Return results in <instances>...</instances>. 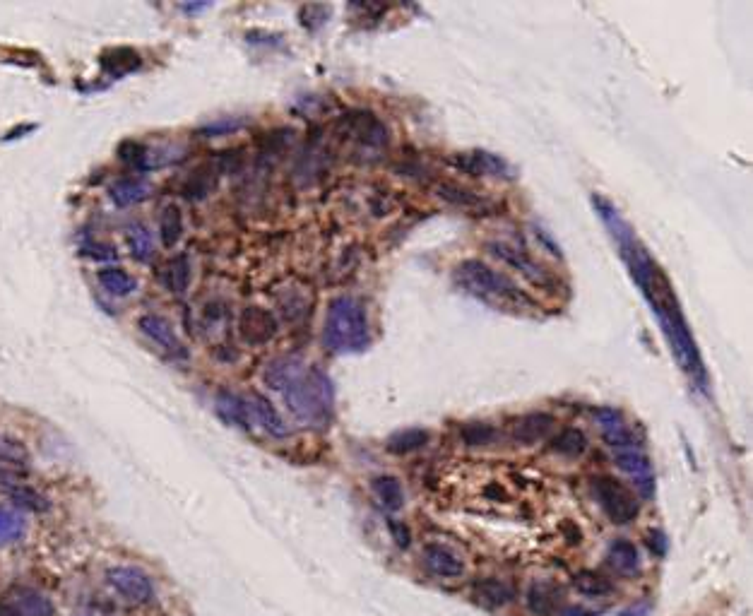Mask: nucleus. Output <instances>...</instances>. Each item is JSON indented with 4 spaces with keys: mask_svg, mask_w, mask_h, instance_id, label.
Wrapping results in <instances>:
<instances>
[{
    "mask_svg": "<svg viewBox=\"0 0 753 616\" xmlns=\"http://www.w3.org/2000/svg\"><path fill=\"white\" fill-rule=\"evenodd\" d=\"M595 210L600 212L602 222L607 224L614 241L619 244L621 258H624L628 270H631L633 282L638 284L640 292H643L648 304L652 306V311H655V316L660 318L664 335H667L669 345H672L674 357H677V361L684 366V371L689 373V376H696L705 381V371L701 359H698L696 342H693V337L689 333V325L684 321V313H681V306L677 296H674V289L672 284H669L667 275H664L660 265L648 256V251H645L643 244L636 239V234H633V229L628 227V222H624V217L619 215V210H616L612 203H607L604 198H595Z\"/></svg>",
    "mask_w": 753,
    "mask_h": 616,
    "instance_id": "nucleus-1",
    "label": "nucleus"
},
{
    "mask_svg": "<svg viewBox=\"0 0 753 616\" xmlns=\"http://www.w3.org/2000/svg\"><path fill=\"white\" fill-rule=\"evenodd\" d=\"M265 381L282 395L284 405L301 424L325 426L332 419L335 390L318 366H308L299 357H280L270 361Z\"/></svg>",
    "mask_w": 753,
    "mask_h": 616,
    "instance_id": "nucleus-2",
    "label": "nucleus"
},
{
    "mask_svg": "<svg viewBox=\"0 0 753 616\" xmlns=\"http://www.w3.org/2000/svg\"><path fill=\"white\" fill-rule=\"evenodd\" d=\"M455 282L474 299L498 308V311H537L535 299H530L511 277L501 275L482 260H462L455 268Z\"/></svg>",
    "mask_w": 753,
    "mask_h": 616,
    "instance_id": "nucleus-3",
    "label": "nucleus"
},
{
    "mask_svg": "<svg viewBox=\"0 0 753 616\" xmlns=\"http://www.w3.org/2000/svg\"><path fill=\"white\" fill-rule=\"evenodd\" d=\"M323 342L335 354L364 352L371 342L369 316L361 301L354 296H337L330 301L325 316Z\"/></svg>",
    "mask_w": 753,
    "mask_h": 616,
    "instance_id": "nucleus-4",
    "label": "nucleus"
},
{
    "mask_svg": "<svg viewBox=\"0 0 753 616\" xmlns=\"http://www.w3.org/2000/svg\"><path fill=\"white\" fill-rule=\"evenodd\" d=\"M592 494L614 525H628L638 518V499L631 489L614 477H597L592 482Z\"/></svg>",
    "mask_w": 753,
    "mask_h": 616,
    "instance_id": "nucleus-5",
    "label": "nucleus"
},
{
    "mask_svg": "<svg viewBox=\"0 0 753 616\" xmlns=\"http://www.w3.org/2000/svg\"><path fill=\"white\" fill-rule=\"evenodd\" d=\"M614 458L619 462L621 470L633 479V484H636L640 494H643L645 499H650V496L655 494V472H652L650 458L643 453V448L638 446L636 438L626 441L624 446L614 448Z\"/></svg>",
    "mask_w": 753,
    "mask_h": 616,
    "instance_id": "nucleus-6",
    "label": "nucleus"
},
{
    "mask_svg": "<svg viewBox=\"0 0 753 616\" xmlns=\"http://www.w3.org/2000/svg\"><path fill=\"white\" fill-rule=\"evenodd\" d=\"M106 583L116 590V595H121L123 600L133 604H145L154 597V585L147 578V573H142L140 568L133 566H116L109 568L106 573Z\"/></svg>",
    "mask_w": 753,
    "mask_h": 616,
    "instance_id": "nucleus-7",
    "label": "nucleus"
},
{
    "mask_svg": "<svg viewBox=\"0 0 753 616\" xmlns=\"http://www.w3.org/2000/svg\"><path fill=\"white\" fill-rule=\"evenodd\" d=\"M239 335L246 345L260 347L277 335V318L268 308L248 306L239 316Z\"/></svg>",
    "mask_w": 753,
    "mask_h": 616,
    "instance_id": "nucleus-8",
    "label": "nucleus"
},
{
    "mask_svg": "<svg viewBox=\"0 0 753 616\" xmlns=\"http://www.w3.org/2000/svg\"><path fill=\"white\" fill-rule=\"evenodd\" d=\"M138 328L147 340H152L169 357L186 359V347H183L179 335H176L174 325L166 321V318L157 316V313H147V316H142L138 321Z\"/></svg>",
    "mask_w": 753,
    "mask_h": 616,
    "instance_id": "nucleus-9",
    "label": "nucleus"
},
{
    "mask_svg": "<svg viewBox=\"0 0 753 616\" xmlns=\"http://www.w3.org/2000/svg\"><path fill=\"white\" fill-rule=\"evenodd\" d=\"M0 616H53V604L37 590L20 588L0 597Z\"/></svg>",
    "mask_w": 753,
    "mask_h": 616,
    "instance_id": "nucleus-10",
    "label": "nucleus"
},
{
    "mask_svg": "<svg viewBox=\"0 0 753 616\" xmlns=\"http://www.w3.org/2000/svg\"><path fill=\"white\" fill-rule=\"evenodd\" d=\"M489 251L494 253L498 260H503V263H508L511 268L523 272L527 280H530L532 284H537V287H549L551 284V277L547 275V270L539 268L535 260L527 256L525 251H518V248L511 244H501V241L489 244Z\"/></svg>",
    "mask_w": 753,
    "mask_h": 616,
    "instance_id": "nucleus-11",
    "label": "nucleus"
},
{
    "mask_svg": "<svg viewBox=\"0 0 753 616\" xmlns=\"http://www.w3.org/2000/svg\"><path fill=\"white\" fill-rule=\"evenodd\" d=\"M450 164L460 171L472 176H511V167L503 162L501 157L489 152H467V154H453Z\"/></svg>",
    "mask_w": 753,
    "mask_h": 616,
    "instance_id": "nucleus-12",
    "label": "nucleus"
},
{
    "mask_svg": "<svg viewBox=\"0 0 753 616\" xmlns=\"http://www.w3.org/2000/svg\"><path fill=\"white\" fill-rule=\"evenodd\" d=\"M345 126L349 138L361 142V145L366 147H383L385 142H388V130H385V126L376 116L366 114V111L347 116Z\"/></svg>",
    "mask_w": 753,
    "mask_h": 616,
    "instance_id": "nucleus-13",
    "label": "nucleus"
},
{
    "mask_svg": "<svg viewBox=\"0 0 753 616\" xmlns=\"http://www.w3.org/2000/svg\"><path fill=\"white\" fill-rule=\"evenodd\" d=\"M556 426V419L547 412H532L520 417L513 426V438L520 446H535V443L544 441L551 434V429Z\"/></svg>",
    "mask_w": 753,
    "mask_h": 616,
    "instance_id": "nucleus-14",
    "label": "nucleus"
},
{
    "mask_svg": "<svg viewBox=\"0 0 753 616\" xmlns=\"http://www.w3.org/2000/svg\"><path fill=\"white\" fill-rule=\"evenodd\" d=\"M474 600H477L486 609H498L506 607L515 600V588L508 580L498 578H486L474 583Z\"/></svg>",
    "mask_w": 753,
    "mask_h": 616,
    "instance_id": "nucleus-15",
    "label": "nucleus"
},
{
    "mask_svg": "<svg viewBox=\"0 0 753 616\" xmlns=\"http://www.w3.org/2000/svg\"><path fill=\"white\" fill-rule=\"evenodd\" d=\"M424 566L438 578H460L462 571H465L460 556H455L441 544H429L424 549Z\"/></svg>",
    "mask_w": 753,
    "mask_h": 616,
    "instance_id": "nucleus-16",
    "label": "nucleus"
},
{
    "mask_svg": "<svg viewBox=\"0 0 753 616\" xmlns=\"http://www.w3.org/2000/svg\"><path fill=\"white\" fill-rule=\"evenodd\" d=\"M248 410H251V426H260V429L277 438L287 436V426H284L282 417L263 395H251L248 398Z\"/></svg>",
    "mask_w": 753,
    "mask_h": 616,
    "instance_id": "nucleus-17",
    "label": "nucleus"
},
{
    "mask_svg": "<svg viewBox=\"0 0 753 616\" xmlns=\"http://www.w3.org/2000/svg\"><path fill=\"white\" fill-rule=\"evenodd\" d=\"M152 191L150 181L138 179V176H130V179H118L109 186V198L114 200L118 207H130L135 203H142Z\"/></svg>",
    "mask_w": 753,
    "mask_h": 616,
    "instance_id": "nucleus-18",
    "label": "nucleus"
},
{
    "mask_svg": "<svg viewBox=\"0 0 753 616\" xmlns=\"http://www.w3.org/2000/svg\"><path fill=\"white\" fill-rule=\"evenodd\" d=\"M607 561L619 576H636L640 568V554L636 544L626 542V539H616V542H612V547H609L607 552Z\"/></svg>",
    "mask_w": 753,
    "mask_h": 616,
    "instance_id": "nucleus-19",
    "label": "nucleus"
},
{
    "mask_svg": "<svg viewBox=\"0 0 753 616\" xmlns=\"http://www.w3.org/2000/svg\"><path fill=\"white\" fill-rule=\"evenodd\" d=\"M217 412L224 422L241 426V429H253L251 426V410H248V398L234 393H219L217 398Z\"/></svg>",
    "mask_w": 753,
    "mask_h": 616,
    "instance_id": "nucleus-20",
    "label": "nucleus"
},
{
    "mask_svg": "<svg viewBox=\"0 0 753 616\" xmlns=\"http://www.w3.org/2000/svg\"><path fill=\"white\" fill-rule=\"evenodd\" d=\"M561 592L551 583H535L527 590V607L537 616H551L559 609Z\"/></svg>",
    "mask_w": 753,
    "mask_h": 616,
    "instance_id": "nucleus-21",
    "label": "nucleus"
},
{
    "mask_svg": "<svg viewBox=\"0 0 753 616\" xmlns=\"http://www.w3.org/2000/svg\"><path fill=\"white\" fill-rule=\"evenodd\" d=\"M371 487H373V494H376V499L381 501V506L385 508V511H400L402 503H405V491H402L400 479L383 475V477L373 479Z\"/></svg>",
    "mask_w": 753,
    "mask_h": 616,
    "instance_id": "nucleus-22",
    "label": "nucleus"
},
{
    "mask_svg": "<svg viewBox=\"0 0 753 616\" xmlns=\"http://www.w3.org/2000/svg\"><path fill=\"white\" fill-rule=\"evenodd\" d=\"M25 532H27L25 515H22L20 511H15V508L0 506V547L17 542V539L25 537Z\"/></svg>",
    "mask_w": 753,
    "mask_h": 616,
    "instance_id": "nucleus-23",
    "label": "nucleus"
},
{
    "mask_svg": "<svg viewBox=\"0 0 753 616\" xmlns=\"http://www.w3.org/2000/svg\"><path fill=\"white\" fill-rule=\"evenodd\" d=\"M164 284L174 294H186L191 287V263L188 256H176L164 268Z\"/></svg>",
    "mask_w": 753,
    "mask_h": 616,
    "instance_id": "nucleus-24",
    "label": "nucleus"
},
{
    "mask_svg": "<svg viewBox=\"0 0 753 616\" xmlns=\"http://www.w3.org/2000/svg\"><path fill=\"white\" fill-rule=\"evenodd\" d=\"M183 234V217L179 205H166L159 217V239L166 248H174L179 244Z\"/></svg>",
    "mask_w": 753,
    "mask_h": 616,
    "instance_id": "nucleus-25",
    "label": "nucleus"
},
{
    "mask_svg": "<svg viewBox=\"0 0 753 616\" xmlns=\"http://www.w3.org/2000/svg\"><path fill=\"white\" fill-rule=\"evenodd\" d=\"M426 443H429V431L426 429H402L388 438V450L390 453L405 455L424 448Z\"/></svg>",
    "mask_w": 753,
    "mask_h": 616,
    "instance_id": "nucleus-26",
    "label": "nucleus"
},
{
    "mask_svg": "<svg viewBox=\"0 0 753 616\" xmlns=\"http://www.w3.org/2000/svg\"><path fill=\"white\" fill-rule=\"evenodd\" d=\"M99 284H102L111 296H128L135 292V287H138L135 277L128 275V272L121 268H104L102 272H99Z\"/></svg>",
    "mask_w": 753,
    "mask_h": 616,
    "instance_id": "nucleus-27",
    "label": "nucleus"
},
{
    "mask_svg": "<svg viewBox=\"0 0 753 616\" xmlns=\"http://www.w3.org/2000/svg\"><path fill=\"white\" fill-rule=\"evenodd\" d=\"M551 448L559 455H566V458H578V455H583L585 448H588V441H585L583 431L568 426V429H561L559 436L551 441Z\"/></svg>",
    "mask_w": 753,
    "mask_h": 616,
    "instance_id": "nucleus-28",
    "label": "nucleus"
},
{
    "mask_svg": "<svg viewBox=\"0 0 753 616\" xmlns=\"http://www.w3.org/2000/svg\"><path fill=\"white\" fill-rule=\"evenodd\" d=\"M573 588L585 597H604L614 590V585L597 571H580L573 578Z\"/></svg>",
    "mask_w": 753,
    "mask_h": 616,
    "instance_id": "nucleus-29",
    "label": "nucleus"
},
{
    "mask_svg": "<svg viewBox=\"0 0 753 616\" xmlns=\"http://www.w3.org/2000/svg\"><path fill=\"white\" fill-rule=\"evenodd\" d=\"M8 496H10V501L15 503V506L27 508V511L41 513V511H46V508H49V499H46V496H41L37 489L27 487V484H13V487H8Z\"/></svg>",
    "mask_w": 753,
    "mask_h": 616,
    "instance_id": "nucleus-30",
    "label": "nucleus"
},
{
    "mask_svg": "<svg viewBox=\"0 0 753 616\" xmlns=\"http://www.w3.org/2000/svg\"><path fill=\"white\" fill-rule=\"evenodd\" d=\"M126 239H128L130 253H133L135 258L142 260V263H145V260H150V258H152V253H154V239H152L150 229H147L145 224H133V227L128 229Z\"/></svg>",
    "mask_w": 753,
    "mask_h": 616,
    "instance_id": "nucleus-31",
    "label": "nucleus"
},
{
    "mask_svg": "<svg viewBox=\"0 0 753 616\" xmlns=\"http://www.w3.org/2000/svg\"><path fill=\"white\" fill-rule=\"evenodd\" d=\"M438 193H441L443 200H448V203L453 205H460L465 207V210H484L486 207V200L482 198V195L467 191V188H460V186H453V183H446V186L438 188Z\"/></svg>",
    "mask_w": 753,
    "mask_h": 616,
    "instance_id": "nucleus-32",
    "label": "nucleus"
},
{
    "mask_svg": "<svg viewBox=\"0 0 753 616\" xmlns=\"http://www.w3.org/2000/svg\"><path fill=\"white\" fill-rule=\"evenodd\" d=\"M102 65L111 75H126L140 65V58L128 49H114L102 56Z\"/></svg>",
    "mask_w": 753,
    "mask_h": 616,
    "instance_id": "nucleus-33",
    "label": "nucleus"
},
{
    "mask_svg": "<svg viewBox=\"0 0 753 616\" xmlns=\"http://www.w3.org/2000/svg\"><path fill=\"white\" fill-rule=\"evenodd\" d=\"M0 462H5L8 467H25L29 462L27 448L15 438L0 436Z\"/></svg>",
    "mask_w": 753,
    "mask_h": 616,
    "instance_id": "nucleus-34",
    "label": "nucleus"
},
{
    "mask_svg": "<svg viewBox=\"0 0 753 616\" xmlns=\"http://www.w3.org/2000/svg\"><path fill=\"white\" fill-rule=\"evenodd\" d=\"M494 438H496V429L489 424H467L465 429H462V441H465L470 448L489 446Z\"/></svg>",
    "mask_w": 753,
    "mask_h": 616,
    "instance_id": "nucleus-35",
    "label": "nucleus"
},
{
    "mask_svg": "<svg viewBox=\"0 0 753 616\" xmlns=\"http://www.w3.org/2000/svg\"><path fill=\"white\" fill-rule=\"evenodd\" d=\"M85 256L97 258V260H114L116 258V248L106 246V244H87L85 246Z\"/></svg>",
    "mask_w": 753,
    "mask_h": 616,
    "instance_id": "nucleus-36",
    "label": "nucleus"
},
{
    "mask_svg": "<svg viewBox=\"0 0 753 616\" xmlns=\"http://www.w3.org/2000/svg\"><path fill=\"white\" fill-rule=\"evenodd\" d=\"M390 530H393V535H395V539H397V544H400V547H407V544H409V532H407V527H405V525H400V523H395V520H393V523H390Z\"/></svg>",
    "mask_w": 753,
    "mask_h": 616,
    "instance_id": "nucleus-37",
    "label": "nucleus"
},
{
    "mask_svg": "<svg viewBox=\"0 0 753 616\" xmlns=\"http://www.w3.org/2000/svg\"><path fill=\"white\" fill-rule=\"evenodd\" d=\"M621 616H645V607L631 609V612H626V614H621Z\"/></svg>",
    "mask_w": 753,
    "mask_h": 616,
    "instance_id": "nucleus-38",
    "label": "nucleus"
}]
</instances>
